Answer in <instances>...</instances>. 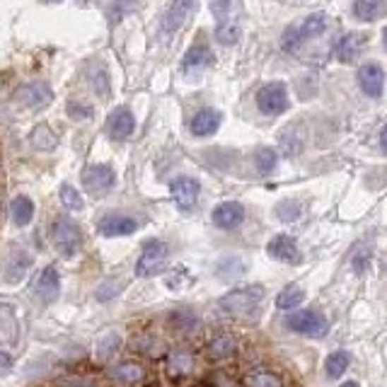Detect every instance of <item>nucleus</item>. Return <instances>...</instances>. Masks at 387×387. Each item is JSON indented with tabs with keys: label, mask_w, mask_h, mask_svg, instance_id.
Masks as SVG:
<instances>
[{
	"label": "nucleus",
	"mask_w": 387,
	"mask_h": 387,
	"mask_svg": "<svg viewBox=\"0 0 387 387\" xmlns=\"http://www.w3.org/2000/svg\"><path fill=\"white\" fill-rule=\"evenodd\" d=\"M261 300H264V288L261 286H244L225 293L218 300V310H223L230 317H247L259 310Z\"/></svg>",
	"instance_id": "1"
},
{
	"label": "nucleus",
	"mask_w": 387,
	"mask_h": 387,
	"mask_svg": "<svg viewBox=\"0 0 387 387\" xmlns=\"http://www.w3.org/2000/svg\"><path fill=\"white\" fill-rule=\"evenodd\" d=\"M49 240L54 249L64 257H73L83 244V232L76 220L66 218V215H56L49 225Z\"/></svg>",
	"instance_id": "2"
},
{
	"label": "nucleus",
	"mask_w": 387,
	"mask_h": 387,
	"mask_svg": "<svg viewBox=\"0 0 387 387\" xmlns=\"http://www.w3.org/2000/svg\"><path fill=\"white\" fill-rule=\"evenodd\" d=\"M167 257H169V247L162 240H148L143 242V252L138 257V264H136V276L148 278V276H155L165 271L167 266Z\"/></svg>",
	"instance_id": "3"
},
{
	"label": "nucleus",
	"mask_w": 387,
	"mask_h": 387,
	"mask_svg": "<svg viewBox=\"0 0 387 387\" xmlns=\"http://www.w3.org/2000/svg\"><path fill=\"white\" fill-rule=\"evenodd\" d=\"M254 100H257V109L266 117H276V114H283L288 109V90L278 81L261 85Z\"/></svg>",
	"instance_id": "4"
},
{
	"label": "nucleus",
	"mask_w": 387,
	"mask_h": 387,
	"mask_svg": "<svg viewBox=\"0 0 387 387\" xmlns=\"http://www.w3.org/2000/svg\"><path fill=\"white\" fill-rule=\"evenodd\" d=\"M81 179H83L85 191H88L90 196L100 198L109 189H114V184H117V172H114V167H109V165H88V167L83 169Z\"/></svg>",
	"instance_id": "5"
},
{
	"label": "nucleus",
	"mask_w": 387,
	"mask_h": 387,
	"mask_svg": "<svg viewBox=\"0 0 387 387\" xmlns=\"http://www.w3.org/2000/svg\"><path fill=\"white\" fill-rule=\"evenodd\" d=\"M286 324L293 332L298 334H307V337H324V332H327V320L320 315V312L315 310H300V312H293V315H288Z\"/></svg>",
	"instance_id": "6"
},
{
	"label": "nucleus",
	"mask_w": 387,
	"mask_h": 387,
	"mask_svg": "<svg viewBox=\"0 0 387 387\" xmlns=\"http://www.w3.org/2000/svg\"><path fill=\"white\" fill-rule=\"evenodd\" d=\"M133 131H136V117L129 107H117V109L109 114V119H107V136H109L112 141H117V143L131 138Z\"/></svg>",
	"instance_id": "7"
},
{
	"label": "nucleus",
	"mask_w": 387,
	"mask_h": 387,
	"mask_svg": "<svg viewBox=\"0 0 387 387\" xmlns=\"http://www.w3.org/2000/svg\"><path fill=\"white\" fill-rule=\"evenodd\" d=\"M51 100H54V90L42 81L27 83L17 90V102L27 109H44Z\"/></svg>",
	"instance_id": "8"
},
{
	"label": "nucleus",
	"mask_w": 387,
	"mask_h": 387,
	"mask_svg": "<svg viewBox=\"0 0 387 387\" xmlns=\"http://www.w3.org/2000/svg\"><path fill=\"white\" fill-rule=\"evenodd\" d=\"M198 191H201V184H198L194 177H177L169 184V194H172V201L179 210H189L194 208L198 198Z\"/></svg>",
	"instance_id": "9"
},
{
	"label": "nucleus",
	"mask_w": 387,
	"mask_h": 387,
	"mask_svg": "<svg viewBox=\"0 0 387 387\" xmlns=\"http://www.w3.org/2000/svg\"><path fill=\"white\" fill-rule=\"evenodd\" d=\"M358 78V88L363 90V95L373 97V100H378L380 95H383L385 90V73L383 68H380L378 64H366L358 68L356 73Z\"/></svg>",
	"instance_id": "10"
},
{
	"label": "nucleus",
	"mask_w": 387,
	"mask_h": 387,
	"mask_svg": "<svg viewBox=\"0 0 387 387\" xmlns=\"http://www.w3.org/2000/svg\"><path fill=\"white\" fill-rule=\"evenodd\" d=\"M266 252L271 259L283 261V264H300V249L295 237L290 235H276L271 237V242L266 244Z\"/></svg>",
	"instance_id": "11"
},
{
	"label": "nucleus",
	"mask_w": 387,
	"mask_h": 387,
	"mask_svg": "<svg viewBox=\"0 0 387 387\" xmlns=\"http://www.w3.org/2000/svg\"><path fill=\"white\" fill-rule=\"evenodd\" d=\"M210 220H213V225L220 227V230H232V227H237L244 220V206L237 201H223L213 208Z\"/></svg>",
	"instance_id": "12"
},
{
	"label": "nucleus",
	"mask_w": 387,
	"mask_h": 387,
	"mask_svg": "<svg viewBox=\"0 0 387 387\" xmlns=\"http://www.w3.org/2000/svg\"><path fill=\"white\" fill-rule=\"evenodd\" d=\"M100 235L102 237H121V235H131V232L138 230V223L136 218L131 215H124V213H109L100 220Z\"/></svg>",
	"instance_id": "13"
},
{
	"label": "nucleus",
	"mask_w": 387,
	"mask_h": 387,
	"mask_svg": "<svg viewBox=\"0 0 387 387\" xmlns=\"http://www.w3.org/2000/svg\"><path fill=\"white\" fill-rule=\"evenodd\" d=\"M206 66H213V51H210L206 39H203V34H198L196 42H194L189 51L184 54L181 68H184V71H198V68H206Z\"/></svg>",
	"instance_id": "14"
},
{
	"label": "nucleus",
	"mask_w": 387,
	"mask_h": 387,
	"mask_svg": "<svg viewBox=\"0 0 387 387\" xmlns=\"http://www.w3.org/2000/svg\"><path fill=\"white\" fill-rule=\"evenodd\" d=\"M220 124H223V114L218 109H201L191 117L189 129L196 138H208V136H213L220 129Z\"/></svg>",
	"instance_id": "15"
},
{
	"label": "nucleus",
	"mask_w": 387,
	"mask_h": 387,
	"mask_svg": "<svg viewBox=\"0 0 387 387\" xmlns=\"http://www.w3.org/2000/svg\"><path fill=\"white\" fill-rule=\"evenodd\" d=\"M34 293H37L39 303H44V305H51L61 295V276L54 266H47V269L42 271Z\"/></svg>",
	"instance_id": "16"
},
{
	"label": "nucleus",
	"mask_w": 387,
	"mask_h": 387,
	"mask_svg": "<svg viewBox=\"0 0 387 387\" xmlns=\"http://www.w3.org/2000/svg\"><path fill=\"white\" fill-rule=\"evenodd\" d=\"M366 47V34L361 32H349L344 34V37L337 39V44H334V54H337V59L341 64H351V61L358 59V54Z\"/></svg>",
	"instance_id": "17"
},
{
	"label": "nucleus",
	"mask_w": 387,
	"mask_h": 387,
	"mask_svg": "<svg viewBox=\"0 0 387 387\" xmlns=\"http://www.w3.org/2000/svg\"><path fill=\"white\" fill-rule=\"evenodd\" d=\"M194 8H196V0H172L167 8V15H165V22H162L165 32L167 34L177 32L186 22V17L194 13Z\"/></svg>",
	"instance_id": "18"
},
{
	"label": "nucleus",
	"mask_w": 387,
	"mask_h": 387,
	"mask_svg": "<svg viewBox=\"0 0 387 387\" xmlns=\"http://www.w3.org/2000/svg\"><path fill=\"white\" fill-rule=\"evenodd\" d=\"M32 266V257L25 252V249H13V254H10L8 264H5V283H13L17 286L20 281H25L27 271H30Z\"/></svg>",
	"instance_id": "19"
},
{
	"label": "nucleus",
	"mask_w": 387,
	"mask_h": 387,
	"mask_svg": "<svg viewBox=\"0 0 387 387\" xmlns=\"http://www.w3.org/2000/svg\"><path fill=\"white\" fill-rule=\"evenodd\" d=\"M10 215H13V223L17 227H27L34 218V201L25 194L15 196L13 203H10Z\"/></svg>",
	"instance_id": "20"
},
{
	"label": "nucleus",
	"mask_w": 387,
	"mask_h": 387,
	"mask_svg": "<svg viewBox=\"0 0 387 387\" xmlns=\"http://www.w3.org/2000/svg\"><path fill=\"white\" fill-rule=\"evenodd\" d=\"M244 387H283V380L274 371L254 368V371L244 375Z\"/></svg>",
	"instance_id": "21"
},
{
	"label": "nucleus",
	"mask_w": 387,
	"mask_h": 387,
	"mask_svg": "<svg viewBox=\"0 0 387 387\" xmlns=\"http://www.w3.org/2000/svg\"><path fill=\"white\" fill-rule=\"evenodd\" d=\"M235 354V339L227 332L213 334V339L208 341V356L210 358H227Z\"/></svg>",
	"instance_id": "22"
},
{
	"label": "nucleus",
	"mask_w": 387,
	"mask_h": 387,
	"mask_svg": "<svg viewBox=\"0 0 387 387\" xmlns=\"http://www.w3.org/2000/svg\"><path fill=\"white\" fill-rule=\"evenodd\" d=\"M124 288H126V278H124V276H109L107 281H102L100 286H97L95 298L100 300V303H107V300L121 295Z\"/></svg>",
	"instance_id": "23"
},
{
	"label": "nucleus",
	"mask_w": 387,
	"mask_h": 387,
	"mask_svg": "<svg viewBox=\"0 0 387 387\" xmlns=\"http://www.w3.org/2000/svg\"><path fill=\"white\" fill-rule=\"evenodd\" d=\"M112 378L117 380L119 385H133L143 378V368L133 361H126V363H119L117 368L112 371Z\"/></svg>",
	"instance_id": "24"
},
{
	"label": "nucleus",
	"mask_w": 387,
	"mask_h": 387,
	"mask_svg": "<svg viewBox=\"0 0 387 387\" xmlns=\"http://www.w3.org/2000/svg\"><path fill=\"white\" fill-rule=\"evenodd\" d=\"M240 34H242L240 20H227V22H218V25H215V39H218L223 47H232V44H237Z\"/></svg>",
	"instance_id": "25"
},
{
	"label": "nucleus",
	"mask_w": 387,
	"mask_h": 387,
	"mask_svg": "<svg viewBox=\"0 0 387 387\" xmlns=\"http://www.w3.org/2000/svg\"><path fill=\"white\" fill-rule=\"evenodd\" d=\"M30 141H32V145L37 148V150H54V148L59 145V138H56V133L47 126V124L34 126L32 133H30Z\"/></svg>",
	"instance_id": "26"
},
{
	"label": "nucleus",
	"mask_w": 387,
	"mask_h": 387,
	"mask_svg": "<svg viewBox=\"0 0 387 387\" xmlns=\"http://www.w3.org/2000/svg\"><path fill=\"white\" fill-rule=\"evenodd\" d=\"M351 363V354L349 351H334V354L327 356V361H324V371L332 380L341 378V375L346 373V368H349Z\"/></svg>",
	"instance_id": "27"
},
{
	"label": "nucleus",
	"mask_w": 387,
	"mask_h": 387,
	"mask_svg": "<svg viewBox=\"0 0 387 387\" xmlns=\"http://www.w3.org/2000/svg\"><path fill=\"white\" fill-rule=\"evenodd\" d=\"M210 13L218 22L240 20V3L237 0H213L210 3Z\"/></svg>",
	"instance_id": "28"
},
{
	"label": "nucleus",
	"mask_w": 387,
	"mask_h": 387,
	"mask_svg": "<svg viewBox=\"0 0 387 387\" xmlns=\"http://www.w3.org/2000/svg\"><path fill=\"white\" fill-rule=\"evenodd\" d=\"M327 30V15L324 13H312L303 20V25L298 27L300 37L303 39H312V37H320V34Z\"/></svg>",
	"instance_id": "29"
},
{
	"label": "nucleus",
	"mask_w": 387,
	"mask_h": 387,
	"mask_svg": "<svg viewBox=\"0 0 387 387\" xmlns=\"http://www.w3.org/2000/svg\"><path fill=\"white\" fill-rule=\"evenodd\" d=\"M278 165V153L274 148H259L257 153H254V167H257L259 174H271L276 169Z\"/></svg>",
	"instance_id": "30"
},
{
	"label": "nucleus",
	"mask_w": 387,
	"mask_h": 387,
	"mask_svg": "<svg viewBox=\"0 0 387 387\" xmlns=\"http://www.w3.org/2000/svg\"><path fill=\"white\" fill-rule=\"evenodd\" d=\"M119 346H121V334L119 332L105 334V337L100 339V344H97V349H95L97 361H109V358L119 351Z\"/></svg>",
	"instance_id": "31"
},
{
	"label": "nucleus",
	"mask_w": 387,
	"mask_h": 387,
	"mask_svg": "<svg viewBox=\"0 0 387 387\" xmlns=\"http://www.w3.org/2000/svg\"><path fill=\"white\" fill-rule=\"evenodd\" d=\"M303 300H305V290L300 286H286L276 295V305L281 307V310H293V307H298Z\"/></svg>",
	"instance_id": "32"
},
{
	"label": "nucleus",
	"mask_w": 387,
	"mask_h": 387,
	"mask_svg": "<svg viewBox=\"0 0 387 387\" xmlns=\"http://www.w3.org/2000/svg\"><path fill=\"white\" fill-rule=\"evenodd\" d=\"M191 366H194V358L189 351H172L167 358V368H169V373L172 375H186L191 371Z\"/></svg>",
	"instance_id": "33"
},
{
	"label": "nucleus",
	"mask_w": 387,
	"mask_h": 387,
	"mask_svg": "<svg viewBox=\"0 0 387 387\" xmlns=\"http://www.w3.org/2000/svg\"><path fill=\"white\" fill-rule=\"evenodd\" d=\"M380 8H383L380 0H354V15H356V20H361V22L375 20V17L380 15Z\"/></svg>",
	"instance_id": "34"
},
{
	"label": "nucleus",
	"mask_w": 387,
	"mask_h": 387,
	"mask_svg": "<svg viewBox=\"0 0 387 387\" xmlns=\"http://www.w3.org/2000/svg\"><path fill=\"white\" fill-rule=\"evenodd\" d=\"M300 213H303V203H300L298 198H286V201H281L276 206V218L283 220V223H293V220H298Z\"/></svg>",
	"instance_id": "35"
},
{
	"label": "nucleus",
	"mask_w": 387,
	"mask_h": 387,
	"mask_svg": "<svg viewBox=\"0 0 387 387\" xmlns=\"http://www.w3.org/2000/svg\"><path fill=\"white\" fill-rule=\"evenodd\" d=\"M194 278L189 274V269H184V266H177V269H172L167 276H165V286L172 288V290H181L186 286H191Z\"/></svg>",
	"instance_id": "36"
},
{
	"label": "nucleus",
	"mask_w": 387,
	"mask_h": 387,
	"mask_svg": "<svg viewBox=\"0 0 387 387\" xmlns=\"http://www.w3.org/2000/svg\"><path fill=\"white\" fill-rule=\"evenodd\" d=\"M61 203H64V206L68 208V210H83V196H81V191L76 189V186L73 184H61Z\"/></svg>",
	"instance_id": "37"
},
{
	"label": "nucleus",
	"mask_w": 387,
	"mask_h": 387,
	"mask_svg": "<svg viewBox=\"0 0 387 387\" xmlns=\"http://www.w3.org/2000/svg\"><path fill=\"white\" fill-rule=\"evenodd\" d=\"M244 271V264L237 257H227L223 259L218 264V274L220 278H232V276H237V274H242Z\"/></svg>",
	"instance_id": "38"
},
{
	"label": "nucleus",
	"mask_w": 387,
	"mask_h": 387,
	"mask_svg": "<svg viewBox=\"0 0 387 387\" xmlns=\"http://www.w3.org/2000/svg\"><path fill=\"white\" fill-rule=\"evenodd\" d=\"M368 261H371V249L366 244H358L354 249V257H351V266H354L356 274H363L368 269Z\"/></svg>",
	"instance_id": "39"
},
{
	"label": "nucleus",
	"mask_w": 387,
	"mask_h": 387,
	"mask_svg": "<svg viewBox=\"0 0 387 387\" xmlns=\"http://www.w3.org/2000/svg\"><path fill=\"white\" fill-rule=\"evenodd\" d=\"M300 148H303V143H300L298 136H293V129L283 131L281 133V150L286 153V155H298Z\"/></svg>",
	"instance_id": "40"
},
{
	"label": "nucleus",
	"mask_w": 387,
	"mask_h": 387,
	"mask_svg": "<svg viewBox=\"0 0 387 387\" xmlns=\"http://www.w3.org/2000/svg\"><path fill=\"white\" fill-rule=\"evenodd\" d=\"M172 324H177V329H181V332H189V329H194L198 324V320H196V315L194 312H189V310H181V312H172Z\"/></svg>",
	"instance_id": "41"
},
{
	"label": "nucleus",
	"mask_w": 387,
	"mask_h": 387,
	"mask_svg": "<svg viewBox=\"0 0 387 387\" xmlns=\"http://www.w3.org/2000/svg\"><path fill=\"white\" fill-rule=\"evenodd\" d=\"M93 88H95V93L100 95V97H109V73L105 71V68H100L97 71V76L93 78Z\"/></svg>",
	"instance_id": "42"
},
{
	"label": "nucleus",
	"mask_w": 387,
	"mask_h": 387,
	"mask_svg": "<svg viewBox=\"0 0 387 387\" xmlns=\"http://www.w3.org/2000/svg\"><path fill=\"white\" fill-rule=\"evenodd\" d=\"M303 44V37H300L298 27H288L286 32H283V51H295Z\"/></svg>",
	"instance_id": "43"
},
{
	"label": "nucleus",
	"mask_w": 387,
	"mask_h": 387,
	"mask_svg": "<svg viewBox=\"0 0 387 387\" xmlns=\"http://www.w3.org/2000/svg\"><path fill=\"white\" fill-rule=\"evenodd\" d=\"M68 114H71L76 121H83V119L93 117V107L90 105H81V102H68Z\"/></svg>",
	"instance_id": "44"
},
{
	"label": "nucleus",
	"mask_w": 387,
	"mask_h": 387,
	"mask_svg": "<svg viewBox=\"0 0 387 387\" xmlns=\"http://www.w3.org/2000/svg\"><path fill=\"white\" fill-rule=\"evenodd\" d=\"M10 371H13V358H10V354H5V351L0 349V378H5Z\"/></svg>",
	"instance_id": "45"
},
{
	"label": "nucleus",
	"mask_w": 387,
	"mask_h": 387,
	"mask_svg": "<svg viewBox=\"0 0 387 387\" xmlns=\"http://www.w3.org/2000/svg\"><path fill=\"white\" fill-rule=\"evenodd\" d=\"M380 145H383V150L387 153V126H383V131H380Z\"/></svg>",
	"instance_id": "46"
},
{
	"label": "nucleus",
	"mask_w": 387,
	"mask_h": 387,
	"mask_svg": "<svg viewBox=\"0 0 387 387\" xmlns=\"http://www.w3.org/2000/svg\"><path fill=\"white\" fill-rule=\"evenodd\" d=\"M68 387H93V385H90L88 380H71Z\"/></svg>",
	"instance_id": "47"
},
{
	"label": "nucleus",
	"mask_w": 387,
	"mask_h": 387,
	"mask_svg": "<svg viewBox=\"0 0 387 387\" xmlns=\"http://www.w3.org/2000/svg\"><path fill=\"white\" fill-rule=\"evenodd\" d=\"M383 47H385V51H387V27L383 30Z\"/></svg>",
	"instance_id": "48"
},
{
	"label": "nucleus",
	"mask_w": 387,
	"mask_h": 387,
	"mask_svg": "<svg viewBox=\"0 0 387 387\" xmlns=\"http://www.w3.org/2000/svg\"><path fill=\"white\" fill-rule=\"evenodd\" d=\"M339 387H358V383H354V380H349V383H344V385H339Z\"/></svg>",
	"instance_id": "49"
},
{
	"label": "nucleus",
	"mask_w": 387,
	"mask_h": 387,
	"mask_svg": "<svg viewBox=\"0 0 387 387\" xmlns=\"http://www.w3.org/2000/svg\"><path fill=\"white\" fill-rule=\"evenodd\" d=\"M44 3H61V0H44Z\"/></svg>",
	"instance_id": "50"
}]
</instances>
